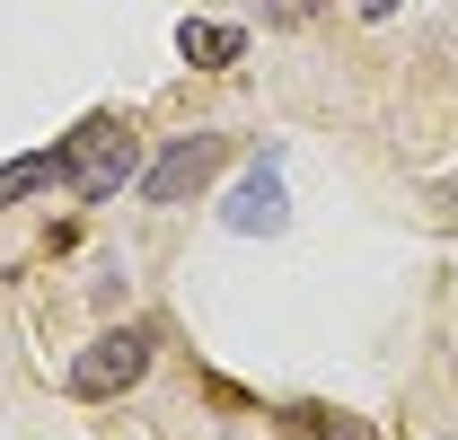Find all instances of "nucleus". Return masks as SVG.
I'll return each mask as SVG.
<instances>
[{
	"mask_svg": "<svg viewBox=\"0 0 458 440\" xmlns=\"http://www.w3.org/2000/svg\"><path fill=\"white\" fill-rule=\"evenodd\" d=\"M62 167H71L80 203H114V194L141 176V132H132L123 114H89V123L62 141Z\"/></svg>",
	"mask_w": 458,
	"mask_h": 440,
	"instance_id": "obj_1",
	"label": "nucleus"
},
{
	"mask_svg": "<svg viewBox=\"0 0 458 440\" xmlns=\"http://www.w3.org/2000/svg\"><path fill=\"white\" fill-rule=\"evenodd\" d=\"M229 167V132H176L159 159L141 167V203H185Z\"/></svg>",
	"mask_w": 458,
	"mask_h": 440,
	"instance_id": "obj_2",
	"label": "nucleus"
},
{
	"mask_svg": "<svg viewBox=\"0 0 458 440\" xmlns=\"http://www.w3.org/2000/svg\"><path fill=\"white\" fill-rule=\"evenodd\" d=\"M141 370H150V326H106L71 361V396H80V405H106V396H123Z\"/></svg>",
	"mask_w": 458,
	"mask_h": 440,
	"instance_id": "obj_3",
	"label": "nucleus"
},
{
	"mask_svg": "<svg viewBox=\"0 0 458 440\" xmlns=\"http://www.w3.org/2000/svg\"><path fill=\"white\" fill-rule=\"evenodd\" d=\"M221 220L238 229V238H274V229H283V176H274V159H265L247 185H238V194H229Z\"/></svg>",
	"mask_w": 458,
	"mask_h": 440,
	"instance_id": "obj_4",
	"label": "nucleus"
},
{
	"mask_svg": "<svg viewBox=\"0 0 458 440\" xmlns=\"http://www.w3.org/2000/svg\"><path fill=\"white\" fill-rule=\"evenodd\" d=\"M176 54L194 62V71H229V62L247 54V27H221V18H185V27H176Z\"/></svg>",
	"mask_w": 458,
	"mask_h": 440,
	"instance_id": "obj_5",
	"label": "nucleus"
},
{
	"mask_svg": "<svg viewBox=\"0 0 458 440\" xmlns=\"http://www.w3.org/2000/svg\"><path fill=\"white\" fill-rule=\"evenodd\" d=\"M283 432H291V440H379L361 414H335V405H291Z\"/></svg>",
	"mask_w": 458,
	"mask_h": 440,
	"instance_id": "obj_6",
	"label": "nucleus"
},
{
	"mask_svg": "<svg viewBox=\"0 0 458 440\" xmlns=\"http://www.w3.org/2000/svg\"><path fill=\"white\" fill-rule=\"evenodd\" d=\"M54 176H71V167H62V150H27V159H9V167H0V212H9L18 194L54 185Z\"/></svg>",
	"mask_w": 458,
	"mask_h": 440,
	"instance_id": "obj_7",
	"label": "nucleus"
},
{
	"mask_svg": "<svg viewBox=\"0 0 458 440\" xmlns=\"http://www.w3.org/2000/svg\"><path fill=\"white\" fill-rule=\"evenodd\" d=\"M318 18V0H265V27H309Z\"/></svg>",
	"mask_w": 458,
	"mask_h": 440,
	"instance_id": "obj_8",
	"label": "nucleus"
},
{
	"mask_svg": "<svg viewBox=\"0 0 458 440\" xmlns=\"http://www.w3.org/2000/svg\"><path fill=\"white\" fill-rule=\"evenodd\" d=\"M361 18H397V0H361Z\"/></svg>",
	"mask_w": 458,
	"mask_h": 440,
	"instance_id": "obj_9",
	"label": "nucleus"
}]
</instances>
